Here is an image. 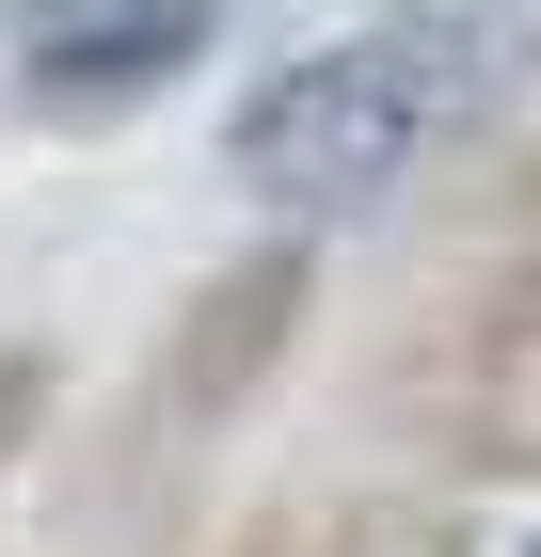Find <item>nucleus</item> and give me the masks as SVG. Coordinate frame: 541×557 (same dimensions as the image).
<instances>
[{
	"mask_svg": "<svg viewBox=\"0 0 541 557\" xmlns=\"http://www.w3.org/2000/svg\"><path fill=\"white\" fill-rule=\"evenodd\" d=\"M526 33H541V0H415V16H367V33H334V48H303V64H271V81L239 96L223 160H239L255 208L351 223V208H382L430 144H462V128L509 96Z\"/></svg>",
	"mask_w": 541,
	"mask_h": 557,
	"instance_id": "1",
	"label": "nucleus"
},
{
	"mask_svg": "<svg viewBox=\"0 0 541 557\" xmlns=\"http://www.w3.org/2000/svg\"><path fill=\"white\" fill-rule=\"evenodd\" d=\"M223 33V0H0V81L33 112H144L192 81Z\"/></svg>",
	"mask_w": 541,
	"mask_h": 557,
	"instance_id": "2",
	"label": "nucleus"
},
{
	"mask_svg": "<svg viewBox=\"0 0 541 557\" xmlns=\"http://www.w3.org/2000/svg\"><path fill=\"white\" fill-rule=\"evenodd\" d=\"M33 398H48V367H33V350H0V462L33 446Z\"/></svg>",
	"mask_w": 541,
	"mask_h": 557,
	"instance_id": "3",
	"label": "nucleus"
},
{
	"mask_svg": "<svg viewBox=\"0 0 541 557\" xmlns=\"http://www.w3.org/2000/svg\"><path fill=\"white\" fill-rule=\"evenodd\" d=\"M526 557H541V542H526Z\"/></svg>",
	"mask_w": 541,
	"mask_h": 557,
	"instance_id": "4",
	"label": "nucleus"
}]
</instances>
